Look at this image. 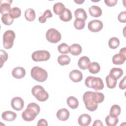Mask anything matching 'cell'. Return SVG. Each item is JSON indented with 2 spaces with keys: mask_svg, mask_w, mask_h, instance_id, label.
<instances>
[{
  "mask_svg": "<svg viewBox=\"0 0 126 126\" xmlns=\"http://www.w3.org/2000/svg\"><path fill=\"white\" fill-rule=\"evenodd\" d=\"M25 17L27 20L32 22L34 20L35 18V11L32 8H28L25 12Z\"/></svg>",
  "mask_w": 126,
  "mask_h": 126,
  "instance_id": "cell-25",
  "label": "cell"
},
{
  "mask_svg": "<svg viewBox=\"0 0 126 126\" xmlns=\"http://www.w3.org/2000/svg\"><path fill=\"white\" fill-rule=\"evenodd\" d=\"M52 16L53 15L51 10L49 9H47L44 11L43 14L38 18V21L41 23H44L46 22V19L47 18H51Z\"/></svg>",
  "mask_w": 126,
  "mask_h": 126,
  "instance_id": "cell-34",
  "label": "cell"
},
{
  "mask_svg": "<svg viewBox=\"0 0 126 126\" xmlns=\"http://www.w3.org/2000/svg\"><path fill=\"white\" fill-rule=\"evenodd\" d=\"M9 14L13 19L17 18L21 16V10L17 7H14L10 9Z\"/></svg>",
  "mask_w": 126,
  "mask_h": 126,
  "instance_id": "cell-35",
  "label": "cell"
},
{
  "mask_svg": "<svg viewBox=\"0 0 126 126\" xmlns=\"http://www.w3.org/2000/svg\"><path fill=\"white\" fill-rule=\"evenodd\" d=\"M17 117V114L11 111H6L3 112L1 114V118L6 121H13Z\"/></svg>",
  "mask_w": 126,
  "mask_h": 126,
  "instance_id": "cell-18",
  "label": "cell"
},
{
  "mask_svg": "<svg viewBox=\"0 0 126 126\" xmlns=\"http://www.w3.org/2000/svg\"><path fill=\"white\" fill-rule=\"evenodd\" d=\"M32 93L36 99L39 101H45L49 98L48 93L40 85H36L33 87L32 89Z\"/></svg>",
  "mask_w": 126,
  "mask_h": 126,
  "instance_id": "cell-5",
  "label": "cell"
},
{
  "mask_svg": "<svg viewBox=\"0 0 126 126\" xmlns=\"http://www.w3.org/2000/svg\"><path fill=\"white\" fill-rule=\"evenodd\" d=\"M118 20L121 22L125 23L126 22V11H124L119 13L118 16Z\"/></svg>",
  "mask_w": 126,
  "mask_h": 126,
  "instance_id": "cell-39",
  "label": "cell"
},
{
  "mask_svg": "<svg viewBox=\"0 0 126 126\" xmlns=\"http://www.w3.org/2000/svg\"><path fill=\"white\" fill-rule=\"evenodd\" d=\"M47 40L51 43H56L61 39V34L56 29L51 28L49 29L46 33Z\"/></svg>",
  "mask_w": 126,
  "mask_h": 126,
  "instance_id": "cell-7",
  "label": "cell"
},
{
  "mask_svg": "<svg viewBox=\"0 0 126 126\" xmlns=\"http://www.w3.org/2000/svg\"><path fill=\"white\" fill-rule=\"evenodd\" d=\"M107 87L109 89H113L115 88L117 83V79L111 76V75H108L105 78Z\"/></svg>",
  "mask_w": 126,
  "mask_h": 126,
  "instance_id": "cell-22",
  "label": "cell"
},
{
  "mask_svg": "<svg viewBox=\"0 0 126 126\" xmlns=\"http://www.w3.org/2000/svg\"><path fill=\"white\" fill-rule=\"evenodd\" d=\"M69 112L66 108H62L59 110L56 114L57 118L62 121H66L69 118Z\"/></svg>",
  "mask_w": 126,
  "mask_h": 126,
  "instance_id": "cell-15",
  "label": "cell"
},
{
  "mask_svg": "<svg viewBox=\"0 0 126 126\" xmlns=\"http://www.w3.org/2000/svg\"><path fill=\"white\" fill-rule=\"evenodd\" d=\"M92 121V118L87 114H83L80 115L78 119V123L81 126H88Z\"/></svg>",
  "mask_w": 126,
  "mask_h": 126,
  "instance_id": "cell-14",
  "label": "cell"
},
{
  "mask_svg": "<svg viewBox=\"0 0 126 126\" xmlns=\"http://www.w3.org/2000/svg\"><path fill=\"white\" fill-rule=\"evenodd\" d=\"M12 76L16 79H21L26 75L25 68L21 66H17L13 69L12 71Z\"/></svg>",
  "mask_w": 126,
  "mask_h": 126,
  "instance_id": "cell-13",
  "label": "cell"
},
{
  "mask_svg": "<svg viewBox=\"0 0 126 126\" xmlns=\"http://www.w3.org/2000/svg\"><path fill=\"white\" fill-rule=\"evenodd\" d=\"M120 45L119 39L116 37H113L110 38L108 41V45L111 49H114L117 48Z\"/></svg>",
  "mask_w": 126,
  "mask_h": 126,
  "instance_id": "cell-33",
  "label": "cell"
},
{
  "mask_svg": "<svg viewBox=\"0 0 126 126\" xmlns=\"http://www.w3.org/2000/svg\"><path fill=\"white\" fill-rule=\"evenodd\" d=\"M40 111V107L37 104L34 102L30 103L28 105L27 108L22 112V117L25 121H32L39 114Z\"/></svg>",
  "mask_w": 126,
  "mask_h": 126,
  "instance_id": "cell-2",
  "label": "cell"
},
{
  "mask_svg": "<svg viewBox=\"0 0 126 126\" xmlns=\"http://www.w3.org/2000/svg\"><path fill=\"white\" fill-rule=\"evenodd\" d=\"M67 104L68 106L71 109H74L78 107L79 102L78 99L73 96L68 97L67 99Z\"/></svg>",
  "mask_w": 126,
  "mask_h": 126,
  "instance_id": "cell-23",
  "label": "cell"
},
{
  "mask_svg": "<svg viewBox=\"0 0 126 126\" xmlns=\"http://www.w3.org/2000/svg\"><path fill=\"white\" fill-rule=\"evenodd\" d=\"M72 15L71 11L68 9L65 8L63 13L60 15V18L61 20L64 22H68L71 20Z\"/></svg>",
  "mask_w": 126,
  "mask_h": 126,
  "instance_id": "cell-21",
  "label": "cell"
},
{
  "mask_svg": "<svg viewBox=\"0 0 126 126\" xmlns=\"http://www.w3.org/2000/svg\"><path fill=\"white\" fill-rule=\"evenodd\" d=\"M50 58V53L46 50H38L34 52L32 58L33 61L41 62L46 61Z\"/></svg>",
  "mask_w": 126,
  "mask_h": 126,
  "instance_id": "cell-8",
  "label": "cell"
},
{
  "mask_svg": "<svg viewBox=\"0 0 126 126\" xmlns=\"http://www.w3.org/2000/svg\"><path fill=\"white\" fill-rule=\"evenodd\" d=\"M69 46L65 43H63L58 46V51L61 54H67L69 51Z\"/></svg>",
  "mask_w": 126,
  "mask_h": 126,
  "instance_id": "cell-37",
  "label": "cell"
},
{
  "mask_svg": "<svg viewBox=\"0 0 126 126\" xmlns=\"http://www.w3.org/2000/svg\"><path fill=\"white\" fill-rule=\"evenodd\" d=\"M93 126H102L103 124L102 123V122L100 120H96L94 122Z\"/></svg>",
  "mask_w": 126,
  "mask_h": 126,
  "instance_id": "cell-43",
  "label": "cell"
},
{
  "mask_svg": "<svg viewBox=\"0 0 126 126\" xmlns=\"http://www.w3.org/2000/svg\"><path fill=\"white\" fill-rule=\"evenodd\" d=\"M65 7L64 4L60 2H57L54 4L53 6V11L54 12L58 15H60L63 12L64 10Z\"/></svg>",
  "mask_w": 126,
  "mask_h": 126,
  "instance_id": "cell-24",
  "label": "cell"
},
{
  "mask_svg": "<svg viewBox=\"0 0 126 126\" xmlns=\"http://www.w3.org/2000/svg\"><path fill=\"white\" fill-rule=\"evenodd\" d=\"M37 126H48V123L47 121L45 119H40L38 121L37 124Z\"/></svg>",
  "mask_w": 126,
  "mask_h": 126,
  "instance_id": "cell-42",
  "label": "cell"
},
{
  "mask_svg": "<svg viewBox=\"0 0 126 126\" xmlns=\"http://www.w3.org/2000/svg\"><path fill=\"white\" fill-rule=\"evenodd\" d=\"M85 83L87 87L92 88L95 91L101 90L104 88L103 81L100 77L89 76L86 78Z\"/></svg>",
  "mask_w": 126,
  "mask_h": 126,
  "instance_id": "cell-3",
  "label": "cell"
},
{
  "mask_svg": "<svg viewBox=\"0 0 126 126\" xmlns=\"http://www.w3.org/2000/svg\"><path fill=\"white\" fill-rule=\"evenodd\" d=\"M90 63V60L87 56L81 57L78 60V65L81 69L85 70L88 68Z\"/></svg>",
  "mask_w": 126,
  "mask_h": 126,
  "instance_id": "cell-17",
  "label": "cell"
},
{
  "mask_svg": "<svg viewBox=\"0 0 126 126\" xmlns=\"http://www.w3.org/2000/svg\"><path fill=\"white\" fill-rule=\"evenodd\" d=\"M105 121L108 126H115L117 124L119 119L117 117H112L109 115L106 116Z\"/></svg>",
  "mask_w": 126,
  "mask_h": 126,
  "instance_id": "cell-30",
  "label": "cell"
},
{
  "mask_svg": "<svg viewBox=\"0 0 126 126\" xmlns=\"http://www.w3.org/2000/svg\"><path fill=\"white\" fill-rule=\"evenodd\" d=\"M57 61L60 65L63 66L64 65H67L70 63V58L67 55H62L58 57Z\"/></svg>",
  "mask_w": 126,
  "mask_h": 126,
  "instance_id": "cell-28",
  "label": "cell"
},
{
  "mask_svg": "<svg viewBox=\"0 0 126 126\" xmlns=\"http://www.w3.org/2000/svg\"><path fill=\"white\" fill-rule=\"evenodd\" d=\"M74 16L76 18H80L84 20L85 21L87 18V14L85 10L81 8H77L74 11Z\"/></svg>",
  "mask_w": 126,
  "mask_h": 126,
  "instance_id": "cell-27",
  "label": "cell"
},
{
  "mask_svg": "<svg viewBox=\"0 0 126 126\" xmlns=\"http://www.w3.org/2000/svg\"><path fill=\"white\" fill-rule=\"evenodd\" d=\"M69 76L70 79L74 82H80L83 79L82 73L77 69H73L71 71Z\"/></svg>",
  "mask_w": 126,
  "mask_h": 126,
  "instance_id": "cell-12",
  "label": "cell"
},
{
  "mask_svg": "<svg viewBox=\"0 0 126 126\" xmlns=\"http://www.w3.org/2000/svg\"><path fill=\"white\" fill-rule=\"evenodd\" d=\"M126 60V47L121 48L119 54H115L112 58V62L115 64H122Z\"/></svg>",
  "mask_w": 126,
  "mask_h": 126,
  "instance_id": "cell-9",
  "label": "cell"
},
{
  "mask_svg": "<svg viewBox=\"0 0 126 126\" xmlns=\"http://www.w3.org/2000/svg\"><path fill=\"white\" fill-rule=\"evenodd\" d=\"M103 27L102 22L98 20H93L89 22L88 28L92 32H98L100 31Z\"/></svg>",
  "mask_w": 126,
  "mask_h": 126,
  "instance_id": "cell-10",
  "label": "cell"
},
{
  "mask_svg": "<svg viewBox=\"0 0 126 126\" xmlns=\"http://www.w3.org/2000/svg\"><path fill=\"white\" fill-rule=\"evenodd\" d=\"M89 12L91 16L94 17H98L102 14L101 9L97 5H92L89 8Z\"/></svg>",
  "mask_w": 126,
  "mask_h": 126,
  "instance_id": "cell-19",
  "label": "cell"
},
{
  "mask_svg": "<svg viewBox=\"0 0 126 126\" xmlns=\"http://www.w3.org/2000/svg\"><path fill=\"white\" fill-rule=\"evenodd\" d=\"M1 19L2 23L4 25L7 26L11 25L14 21V19L10 16L9 13H6L2 15Z\"/></svg>",
  "mask_w": 126,
  "mask_h": 126,
  "instance_id": "cell-32",
  "label": "cell"
},
{
  "mask_svg": "<svg viewBox=\"0 0 126 126\" xmlns=\"http://www.w3.org/2000/svg\"><path fill=\"white\" fill-rule=\"evenodd\" d=\"M15 38V33L12 30H7L3 35V45L6 49L12 47Z\"/></svg>",
  "mask_w": 126,
  "mask_h": 126,
  "instance_id": "cell-6",
  "label": "cell"
},
{
  "mask_svg": "<svg viewBox=\"0 0 126 126\" xmlns=\"http://www.w3.org/2000/svg\"><path fill=\"white\" fill-rule=\"evenodd\" d=\"M0 67H2L3 63L7 61L8 59V54L7 53L3 50L1 49L0 50Z\"/></svg>",
  "mask_w": 126,
  "mask_h": 126,
  "instance_id": "cell-38",
  "label": "cell"
},
{
  "mask_svg": "<svg viewBox=\"0 0 126 126\" xmlns=\"http://www.w3.org/2000/svg\"><path fill=\"white\" fill-rule=\"evenodd\" d=\"M82 47L78 44H73L69 47V53L73 56H78L82 52Z\"/></svg>",
  "mask_w": 126,
  "mask_h": 126,
  "instance_id": "cell-20",
  "label": "cell"
},
{
  "mask_svg": "<svg viewBox=\"0 0 126 126\" xmlns=\"http://www.w3.org/2000/svg\"><path fill=\"white\" fill-rule=\"evenodd\" d=\"M88 68L90 73L92 74H96L100 71V66L97 62H92L90 63Z\"/></svg>",
  "mask_w": 126,
  "mask_h": 126,
  "instance_id": "cell-29",
  "label": "cell"
},
{
  "mask_svg": "<svg viewBox=\"0 0 126 126\" xmlns=\"http://www.w3.org/2000/svg\"><path fill=\"white\" fill-rule=\"evenodd\" d=\"M126 76H125L124 77V78L120 81L119 87L120 88V89H122V90H125L126 88Z\"/></svg>",
  "mask_w": 126,
  "mask_h": 126,
  "instance_id": "cell-41",
  "label": "cell"
},
{
  "mask_svg": "<svg viewBox=\"0 0 126 126\" xmlns=\"http://www.w3.org/2000/svg\"><path fill=\"white\" fill-rule=\"evenodd\" d=\"M104 2L108 6H114L117 2V0H104Z\"/></svg>",
  "mask_w": 126,
  "mask_h": 126,
  "instance_id": "cell-40",
  "label": "cell"
},
{
  "mask_svg": "<svg viewBox=\"0 0 126 126\" xmlns=\"http://www.w3.org/2000/svg\"><path fill=\"white\" fill-rule=\"evenodd\" d=\"M123 70L122 68L114 67L111 69L109 74L118 80L123 75Z\"/></svg>",
  "mask_w": 126,
  "mask_h": 126,
  "instance_id": "cell-26",
  "label": "cell"
},
{
  "mask_svg": "<svg viewBox=\"0 0 126 126\" xmlns=\"http://www.w3.org/2000/svg\"><path fill=\"white\" fill-rule=\"evenodd\" d=\"M12 2V0H1L0 1V12L2 15L9 12L11 9L10 5Z\"/></svg>",
  "mask_w": 126,
  "mask_h": 126,
  "instance_id": "cell-16",
  "label": "cell"
},
{
  "mask_svg": "<svg viewBox=\"0 0 126 126\" xmlns=\"http://www.w3.org/2000/svg\"><path fill=\"white\" fill-rule=\"evenodd\" d=\"M74 1L75 2H76V3H77V4H81V3H82L83 2H84V1H85V0H74Z\"/></svg>",
  "mask_w": 126,
  "mask_h": 126,
  "instance_id": "cell-44",
  "label": "cell"
},
{
  "mask_svg": "<svg viewBox=\"0 0 126 126\" xmlns=\"http://www.w3.org/2000/svg\"><path fill=\"white\" fill-rule=\"evenodd\" d=\"M31 75L33 79L39 82L45 81L48 77L47 72L44 69L37 66L32 68Z\"/></svg>",
  "mask_w": 126,
  "mask_h": 126,
  "instance_id": "cell-4",
  "label": "cell"
},
{
  "mask_svg": "<svg viewBox=\"0 0 126 126\" xmlns=\"http://www.w3.org/2000/svg\"><path fill=\"white\" fill-rule=\"evenodd\" d=\"M11 105L13 109L19 111L23 108L24 102L21 97L18 96L14 97L11 101Z\"/></svg>",
  "mask_w": 126,
  "mask_h": 126,
  "instance_id": "cell-11",
  "label": "cell"
},
{
  "mask_svg": "<svg viewBox=\"0 0 126 126\" xmlns=\"http://www.w3.org/2000/svg\"><path fill=\"white\" fill-rule=\"evenodd\" d=\"M121 111V107L117 104L113 105L110 110V115L112 117H118L120 115Z\"/></svg>",
  "mask_w": 126,
  "mask_h": 126,
  "instance_id": "cell-31",
  "label": "cell"
},
{
  "mask_svg": "<svg viewBox=\"0 0 126 126\" xmlns=\"http://www.w3.org/2000/svg\"><path fill=\"white\" fill-rule=\"evenodd\" d=\"M104 99V94L100 92L87 91L83 96V100L86 108L90 111H94L97 108L98 103H100Z\"/></svg>",
  "mask_w": 126,
  "mask_h": 126,
  "instance_id": "cell-1",
  "label": "cell"
},
{
  "mask_svg": "<svg viewBox=\"0 0 126 126\" xmlns=\"http://www.w3.org/2000/svg\"><path fill=\"white\" fill-rule=\"evenodd\" d=\"M85 26V21L80 18H76L74 22V26L77 30H82Z\"/></svg>",
  "mask_w": 126,
  "mask_h": 126,
  "instance_id": "cell-36",
  "label": "cell"
}]
</instances>
